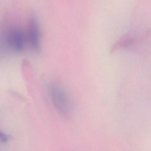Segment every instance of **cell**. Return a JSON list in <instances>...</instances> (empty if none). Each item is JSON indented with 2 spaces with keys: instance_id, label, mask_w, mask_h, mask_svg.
<instances>
[{
  "instance_id": "6da1fadb",
  "label": "cell",
  "mask_w": 151,
  "mask_h": 151,
  "mask_svg": "<svg viewBox=\"0 0 151 151\" xmlns=\"http://www.w3.org/2000/svg\"><path fill=\"white\" fill-rule=\"evenodd\" d=\"M50 100L57 111L62 116H67L72 110V104L64 89L59 84L51 83L48 87Z\"/></svg>"
},
{
  "instance_id": "7a4b0ae2",
  "label": "cell",
  "mask_w": 151,
  "mask_h": 151,
  "mask_svg": "<svg viewBox=\"0 0 151 151\" xmlns=\"http://www.w3.org/2000/svg\"><path fill=\"white\" fill-rule=\"evenodd\" d=\"M25 35L29 48L34 51H38L40 50L41 34L38 22L35 17L32 16L29 19Z\"/></svg>"
},
{
  "instance_id": "3957f363",
  "label": "cell",
  "mask_w": 151,
  "mask_h": 151,
  "mask_svg": "<svg viewBox=\"0 0 151 151\" xmlns=\"http://www.w3.org/2000/svg\"><path fill=\"white\" fill-rule=\"evenodd\" d=\"M6 42L9 48L14 52H21L27 43L25 32L18 27L9 28L6 34Z\"/></svg>"
},
{
  "instance_id": "277c9868",
  "label": "cell",
  "mask_w": 151,
  "mask_h": 151,
  "mask_svg": "<svg viewBox=\"0 0 151 151\" xmlns=\"http://www.w3.org/2000/svg\"><path fill=\"white\" fill-rule=\"evenodd\" d=\"M137 41V40L136 39V38L134 37L130 36V35L124 36L116 42V43L114 44V47H113L112 50L114 51V50H117L120 49H124V48H128L130 46H132L136 44Z\"/></svg>"
}]
</instances>
